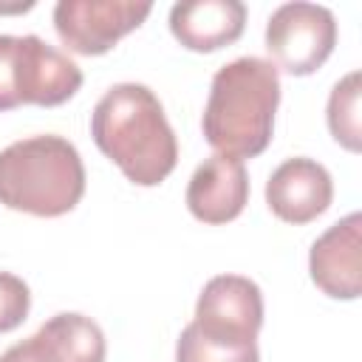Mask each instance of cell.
<instances>
[{"mask_svg":"<svg viewBox=\"0 0 362 362\" xmlns=\"http://www.w3.org/2000/svg\"><path fill=\"white\" fill-rule=\"evenodd\" d=\"M96 147L139 187L161 184L178 164V141L158 96L139 82L105 90L90 113Z\"/></svg>","mask_w":362,"mask_h":362,"instance_id":"cell-1","label":"cell"},{"mask_svg":"<svg viewBox=\"0 0 362 362\" xmlns=\"http://www.w3.org/2000/svg\"><path fill=\"white\" fill-rule=\"evenodd\" d=\"M280 105V74L263 57H238L215 71L201 130L218 156L255 158L274 130Z\"/></svg>","mask_w":362,"mask_h":362,"instance_id":"cell-2","label":"cell"},{"mask_svg":"<svg viewBox=\"0 0 362 362\" xmlns=\"http://www.w3.org/2000/svg\"><path fill=\"white\" fill-rule=\"evenodd\" d=\"M85 195L79 150L54 133L31 136L0 153V204L37 218H59Z\"/></svg>","mask_w":362,"mask_h":362,"instance_id":"cell-3","label":"cell"},{"mask_svg":"<svg viewBox=\"0 0 362 362\" xmlns=\"http://www.w3.org/2000/svg\"><path fill=\"white\" fill-rule=\"evenodd\" d=\"M337 45V20L317 3H283L266 23V51L272 65L291 76H308L325 65Z\"/></svg>","mask_w":362,"mask_h":362,"instance_id":"cell-4","label":"cell"},{"mask_svg":"<svg viewBox=\"0 0 362 362\" xmlns=\"http://www.w3.org/2000/svg\"><path fill=\"white\" fill-rule=\"evenodd\" d=\"M150 11V3L133 0H59L54 6V28L68 51L99 57L139 28Z\"/></svg>","mask_w":362,"mask_h":362,"instance_id":"cell-5","label":"cell"},{"mask_svg":"<svg viewBox=\"0 0 362 362\" xmlns=\"http://www.w3.org/2000/svg\"><path fill=\"white\" fill-rule=\"evenodd\" d=\"M192 325L229 342H257L263 325V294L243 274H218L206 280L195 303Z\"/></svg>","mask_w":362,"mask_h":362,"instance_id":"cell-6","label":"cell"},{"mask_svg":"<svg viewBox=\"0 0 362 362\" xmlns=\"http://www.w3.org/2000/svg\"><path fill=\"white\" fill-rule=\"evenodd\" d=\"M82 88L79 65L37 34L17 37L14 45V96L17 105L57 107Z\"/></svg>","mask_w":362,"mask_h":362,"instance_id":"cell-7","label":"cell"},{"mask_svg":"<svg viewBox=\"0 0 362 362\" xmlns=\"http://www.w3.org/2000/svg\"><path fill=\"white\" fill-rule=\"evenodd\" d=\"M107 345L102 328L76 311L45 320L37 334L0 354V362H105Z\"/></svg>","mask_w":362,"mask_h":362,"instance_id":"cell-8","label":"cell"},{"mask_svg":"<svg viewBox=\"0 0 362 362\" xmlns=\"http://www.w3.org/2000/svg\"><path fill=\"white\" fill-rule=\"evenodd\" d=\"M314 286L334 300H356L362 291V215L351 212L328 226L308 252Z\"/></svg>","mask_w":362,"mask_h":362,"instance_id":"cell-9","label":"cell"},{"mask_svg":"<svg viewBox=\"0 0 362 362\" xmlns=\"http://www.w3.org/2000/svg\"><path fill=\"white\" fill-rule=\"evenodd\" d=\"M331 173L314 158H288L266 181V204L286 223H308L331 206Z\"/></svg>","mask_w":362,"mask_h":362,"instance_id":"cell-10","label":"cell"},{"mask_svg":"<svg viewBox=\"0 0 362 362\" xmlns=\"http://www.w3.org/2000/svg\"><path fill=\"white\" fill-rule=\"evenodd\" d=\"M249 201V173L243 161L229 156H209L187 184V206L204 223L235 221Z\"/></svg>","mask_w":362,"mask_h":362,"instance_id":"cell-11","label":"cell"},{"mask_svg":"<svg viewBox=\"0 0 362 362\" xmlns=\"http://www.w3.org/2000/svg\"><path fill=\"white\" fill-rule=\"evenodd\" d=\"M246 25L240 0H189L170 8V31L189 51H218L232 45Z\"/></svg>","mask_w":362,"mask_h":362,"instance_id":"cell-12","label":"cell"},{"mask_svg":"<svg viewBox=\"0 0 362 362\" xmlns=\"http://www.w3.org/2000/svg\"><path fill=\"white\" fill-rule=\"evenodd\" d=\"M175 362H260V354L257 342L218 339L189 322L175 342Z\"/></svg>","mask_w":362,"mask_h":362,"instance_id":"cell-13","label":"cell"},{"mask_svg":"<svg viewBox=\"0 0 362 362\" xmlns=\"http://www.w3.org/2000/svg\"><path fill=\"white\" fill-rule=\"evenodd\" d=\"M328 127L331 136L351 153H359L362 147V130H359V71L345 74L331 96H328Z\"/></svg>","mask_w":362,"mask_h":362,"instance_id":"cell-14","label":"cell"},{"mask_svg":"<svg viewBox=\"0 0 362 362\" xmlns=\"http://www.w3.org/2000/svg\"><path fill=\"white\" fill-rule=\"evenodd\" d=\"M31 308V291L28 286L8 272H0V334L14 331Z\"/></svg>","mask_w":362,"mask_h":362,"instance_id":"cell-15","label":"cell"},{"mask_svg":"<svg viewBox=\"0 0 362 362\" xmlns=\"http://www.w3.org/2000/svg\"><path fill=\"white\" fill-rule=\"evenodd\" d=\"M14 34H0V110H14L17 96H14Z\"/></svg>","mask_w":362,"mask_h":362,"instance_id":"cell-16","label":"cell"}]
</instances>
